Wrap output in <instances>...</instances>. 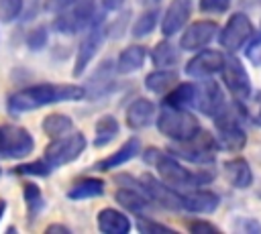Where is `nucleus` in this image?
Returning a JSON list of instances; mask_svg holds the SVG:
<instances>
[{
    "label": "nucleus",
    "instance_id": "1",
    "mask_svg": "<svg viewBox=\"0 0 261 234\" xmlns=\"http://www.w3.org/2000/svg\"><path fill=\"white\" fill-rule=\"evenodd\" d=\"M84 98H86L84 85L43 81V83H31L10 92L6 98V110L8 114L18 116V114L33 112V110L61 104V102H80Z\"/></svg>",
    "mask_w": 261,
    "mask_h": 234
},
{
    "label": "nucleus",
    "instance_id": "2",
    "mask_svg": "<svg viewBox=\"0 0 261 234\" xmlns=\"http://www.w3.org/2000/svg\"><path fill=\"white\" fill-rule=\"evenodd\" d=\"M143 161L147 165H153L157 169V175L173 189H192V187H204L216 179V173L212 169H188L179 163L177 157H173L169 151H161L155 147H149L143 151Z\"/></svg>",
    "mask_w": 261,
    "mask_h": 234
},
{
    "label": "nucleus",
    "instance_id": "3",
    "mask_svg": "<svg viewBox=\"0 0 261 234\" xmlns=\"http://www.w3.org/2000/svg\"><path fill=\"white\" fill-rule=\"evenodd\" d=\"M212 120H214V130H216L220 151L241 153L247 144L245 120H249L243 104L232 100V104H226V108L220 114H216Z\"/></svg>",
    "mask_w": 261,
    "mask_h": 234
},
{
    "label": "nucleus",
    "instance_id": "4",
    "mask_svg": "<svg viewBox=\"0 0 261 234\" xmlns=\"http://www.w3.org/2000/svg\"><path fill=\"white\" fill-rule=\"evenodd\" d=\"M155 126L171 142L190 140L202 130L200 120L188 108H169V106H161L155 118Z\"/></svg>",
    "mask_w": 261,
    "mask_h": 234
},
{
    "label": "nucleus",
    "instance_id": "5",
    "mask_svg": "<svg viewBox=\"0 0 261 234\" xmlns=\"http://www.w3.org/2000/svg\"><path fill=\"white\" fill-rule=\"evenodd\" d=\"M173 157L188 161L192 165H200V167H210L216 163V153L220 151L218 138L216 134L208 132V130H200L194 138L184 140V142H171L167 149Z\"/></svg>",
    "mask_w": 261,
    "mask_h": 234
},
{
    "label": "nucleus",
    "instance_id": "6",
    "mask_svg": "<svg viewBox=\"0 0 261 234\" xmlns=\"http://www.w3.org/2000/svg\"><path fill=\"white\" fill-rule=\"evenodd\" d=\"M104 8L100 10V14L96 16V20L84 31L80 43H77V51H75V59H73V77H82L86 73V69L90 67V63L94 61V57L98 55V51L104 45L106 37V18H104Z\"/></svg>",
    "mask_w": 261,
    "mask_h": 234
},
{
    "label": "nucleus",
    "instance_id": "7",
    "mask_svg": "<svg viewBox=\"0 0 261 234\" xmlns=\"http://www.w3.org/2000/svg\"><path fill=\"white\" fill-rule=\"evenodd\" d=\"M98 14H100V10L94 0H77L67 10L55 14L51 28L59 35H77V33L86 31L96 20Z\"/></svg>",
    "mask_w": 261,
    "mask_h": 234
},
{
    "label": "nucleus",
    "instance_id": "8",
    "mask_svg": "<svg viewBox=\"0 0 261 234\" xmlns=\"http://www.w3.org/2000/svg\"><path fill=\"white\" fill-rule=\"evenodd\" d=\"M88 147V140H86V134L80 132V130H71L63 136H57V138H51V142L45 147L43 151V159L53 167H63V165H69L73 163L77 157H82V153L86 151Z\"/></svg>",
    "mask_w": 261,
    "mask_h": 234
},
{
    "label": "nucleus",
    "instance_id": "9",
    "mask_svg": "<svg viewBox=\"0 0 261 234\" xmlns=\"http://www.w3.org/2000/svg\"><path fill=\"white\" fill-rule=\"evenodd\" d=\"M220 75H222V83H224L226 92L230 94V98L234 102L247 104L253 98L255 92H253V83H251L249 71L243 65V61L237 57V53H226L224 67H222Z\"/></svg>",
    "mask_w": 261,
    "mask_h": 234
},
{
    "label": "nucleus",
    "instance_id": "10",
    "mask_svg": "<svg viewBox=\"0 0 261 234\" xmlns=\"http://www.w3.org/2000/svg\"><path fill=\"white\" fill-rule=\"evenodd\" d=\"M255 28L251 18L245 12H232L228 16V20L224 22V26L218 33V43L226 53H237L241 49L247 47V43L253 39Z\"/></svg>",
    "mask_w": 261,
    "mask_h": 234
},
{
    "label": "nucleus",
    "instance_id": "11",
    "mask_svg": "<svg viewBox=\"0 0 261 234\" xmlns=\"http://www.w3.org/2000/svg\"><path fill=\"white\" fill-rule=\"evenodd\" d=\"M118 71H116V61L112 59H104L96 69L94 73L86 79L84 87H86V98L88 100H100V98H106L110 94H114L118 90V79H116Z\"/></svg>",
    "mask_w": 261,
    "mask_h": 234
},
{
    "label": "nucleus",
    "instance_id": "12",
    "mask_svg": "<svg viewBox=\"0 0 261 234\" xmlns=\"http://www.w3.org/2000/svg\"><path fill=\"white\" fill-rule=\"evenodd\" d=\"M226 96L220 87L218 81L206 77V79H200L198 81V94H196V102H194V108L208 116V118H214L216 114H220L224 108H226Z\"/></svg>",
    "mask_w": 261,
    "mask_h": 234
},
{
    "label": "nucleus",
    "instance_id": "13",
    "mask_svg": "<svg viewBox=\"0 0 261 234\" xmlns=\"http://www.w3.org/2000/svg\"><path fill=\"white\" fill-rule=\"evenodd\" d=\"M224 59H226V53L218 51V49H200L196 51V55L186 63V73L194 79H206V77H212L216 73L222 71L224 67Z\"/></svg>",
    "mask_w": 261,
    "mask_h": 234
},
{
    "label": "nucleus",
    "instance_id": "14",
    "mask_svg": "<svg viewBox=\"0 0 261 234\" xmlns=\"http://www.w3.org/2000/svg\"><path fill=\"white\" fill-rule=\"evenodd\" d=\"M218 24L214 20H194L190 22L184 33H181V39H179V47L184 51H200L204 47H208L214 39H218Z\"/></svg>",
    "mask_w": 261,
    "mask_h": 234
},
{
    "label": "nucleus",
    "instance_id": "15",
    "mask_svg": "<svg viewBox=\"0 0 261 234\" xmlns=\"http://www.w3.org/2000/svg\"><path fill=\"white\" fill-rule=\"evenodd\" d=\"M141 183H143V189L147 191V195L157 206H161L165 210H171V212H179L181 210V193H179V189L169 187L161 177L145 173V175H141Z\"/></svg>",
    "mask_w": 261,
    "mask_h": 234
},
{
    "label": "nucleus",
    "instance_id": "16",
    "mask_svg": "<svg viewBox=\"0 0 261 234\" xmlns=\"http://www.w3.org/2000/svg\"><path fill=\"white\" fill-rule=\"evenodd\" d=\"M181 193V210L190 214H214L220 208V195L206 187L184 189Z\"/></svg>",
    "mask_w": 261,
    "mask_h": 234
},
{
    "label": "nucleus",
    "instance_id": "17",
    "mask_svg": "<svg viewBox=\"0 0 261 234\" xmlns=\"http://www.w3.org/2000/svg\"><path fill=\"white\" fill-rule=\"evenodd\" d=\"M6 128V149H4V159H24L33 153L35 149V138L33 134L18 124H4Z\"/></svg>",
    "mask_w": 261,
    "mask_h": 234
},
{
    "label": "nucleus",
    "instance_id": "18",
    "mask_svg": "<svg viewBox=\"0 0 261 234\" xmlns=\"http://www.w3.org/2000/svg\"><path fill=\"white\" fill-rule=\"evenodd\" d=\"M190 16H192V2L190 0H173L165 8V12L161 16V22H159L163 37L169 39V37L177 35L179 31H184L188 26Z\"/></svg>",
    "mask_w": 261,
    "mask_h": 234
},
{
    "label": "nucleus",
    "instance_id": "19",
    "mask_svg": "<svg viewBox=\"0 0 261 234\" xmlns=\"http://www.w3.org/2000/svg\"><path fill=\"white\" fill-rule=\"evenodd\" d=\"M157 118V108H155V102L149 100V98H135L128 102L126 110H124V120H126V126L130 130H143L147 126H151Z\"/></svg>",
    "mask_w": 261,
    "mask_h": 234
},
{
    "label": "nucleus",
    "instance_id": "20",
    "mask_svg": "<svg viewBox=\"0 0 261 234\" xmlns=\"http://www.w3.org/2000/svg\"><path fill=\"white\" fill-rule=\"evenodd\" d=\"M141 153H143L141 138H139V136H130V138H126L112 155L100 159L92 169H96V171H112V169H118V167L126 165L128 161H133V159L139 157Z\"/></svg>",
    "mask_w": 261,
    "mask_h": 234
},
{
    "label": "nucleus",
    "instance_id": "21",
    "mask_svg": "<svg viewBox=\"0 0 261 234\" xmlns=\"http://www.w3.org/2000/svg\"><path fill=\"white\" fill-rule=\"evenodd\" d=\"M222 171L226 181L234 189H249L253 185V169L245 157H232L222 163Z\"/></svg>",
    "mask_w": 261,
    "mask_h": 234
},
{
    "label": "nucleus",
    "instance_id": "22",
    "mask_svg": "<svg viewBox=\"0 0 261 234\" xmlns=\"http://www.w3.org/2000/svg\"><path fill=\"white\" fill-rule=\"evenodd\" d=\"M147 47L145 45H139V43H130L128 47H124L118 57H116V71L118 75H130L135 71H139L145 61H147Z\"/></svg>",
    "mask_w": 261,
    "mask_h": 234
},
{
    "label": "nucleus",
    "instance_id": "23",
    "mask_svg": "<svg viewBox=\"0 0 261 234\" xmlns=\"http://www.w3.org/2000/svg\"><path fill=\"white\" fill-rule=\"evenodd\" d=\"M96 226L102 234H126L133 224L124 212L116 208H104L96 216Z\"/></svg>",
    "mask_w": 261,
    "mask_h": 234
},
{
    "label": "nucleus",
    "instance_id": "24",
    "mask_svg": "<svg viewBox=\"0 0 261 234\" xmlns=\"http://www.w3.org/2000/svg\"><path fill=\"white\" fill-rule=\"evenodd\" d=\"M198 94V83L194 81H177L167 94H163L161 106L169 108H194Z\"/></svg>",
    "mask_w": 261,
    "mask_h": 234
},
{
    "label": "nucleus",
    "instance_id": "25",
    "mask_svg": "<svg viewBox=\"0 0 261 234\" xmlns=\"http://www.w3.org/2000/svg\"><path fill=\"white\" fill-rule=\"evenodd\" d=\"M177 81H179V73L175 71V67H157L155 71L145 75V87L159 96L167 94Z\"/></svg>",
    "mask_w": 261,
    "mask_h": 234
},
{
    "label": "nucleus",
    "instance_id": "26",
    "mask_svg": "<svg viewBox=\"0 0 261 234\" xmlns=\"http://www.w3.org/2000/svg\"><path fill=\"white\" fill-rule=\"evenodd\" d=\"M120 134V122L114 114H102L94 124V147L104 149Z\"/></svg>",
    "mask_w": 261,
    "mask_h": 234
},
{
    "label": "nucleus",
    "instance_id": "27",
    "mask_svg": "<svg viewBox=\"0 0 261 234\" xmlns=\"http://www.w3.org/2000/svg\"><path fill=\"white\" fill-rule=\"evenodd\" d=\"M106 183L98 177H84L80 181H75L69 189H67V197L73 201H82V199H92V197H100L104 195Z\"/></svg>",
    "mask_w": 261,
    "mask_h": 234
},
{
    "label": "nucleus",
    "instance_id": "28",
    "mask_svg": "<svg viewBox=\"0 0 261 234\" xmlns=\"http://www.w3.org/2000/svg\"><path fill=\"white\" fill-rule=\"evenodd\" d=\"M22 199H24V210H27V222L31 226L37 222V218L45 210V197H43L41 187L33 181H27L22 185Z\"/></svg>",
    "mask_w": 261,
    "mask_h": 234
},
{
    "label": "nucleus",
    "instance_id": "29",
    "mask_svg": "<svg viewBox=\"0 0 261 234\" xmlns=\"http://www.w3.org/2000/svg\"><path fill=\"white\" fill-rule=\"evenodd\" d=\"M179 49H181V47H175V45L165 37L163 41H159V43L151 49V53H149L151 63H153L155 67H175V65L179 63Z\"/></svg>",
    "mask_w": 261,
    "mask_h": 234
},
{
    "label": "nucleus",
    "instance_id": "30",
    "mask_svg": "<svg viewBox=\"0 0 261 234\" xmlns=\"http://www.w3.org/2000/svg\"><path fill=\"white\" fill-rule=\"evenodd\" d=\"M159 22H161V12H159V8H157V6L145 8V10L135 18V22L130 24V35H133V39H143V37L151 35Z\"/></svg>",
    "mask_w": 261,
    "mask_h": 234
},
{
    "label": "nucleus",
    "instance_id": "31",
    "mask_svg": "<svg viewBox=\"0 0 261 234\" xmlns=\"http://www.w3.org/2000/svg\"><path fill=\"white\" fill-rule=\"evenodd\" d=\"M41 128H43V132L49 138H57V136H63V134H67V132L73 130V120L67 114L53 112V114H49V116L43 118Z\"/></svg>",
    "mask_w": 261,
    "mask_h": 234
},
{
    "label": "nucleus",
    "instance_id": "32",
    "mask_svg": "<svg viewBox=\"0 0 261 234\" xmlns=\"http://www.w3.org/2000/svg\"><path fill=\"white\" fill-rule=\"evenodd\" d=\"M14 175H24V177H49L53 173V167L45 159H37L31 163H20L12 169Z\"/></svg>",
    "mask_w": 261,
    "mask_h": 234
},
{
    "label": "nucleus",
    "instance_id": "33",
    "mask_svg": "<svg viewBox=\"0 0 261 234\" xmlns=\"http://www.w3.org/2000/svg\"><path fill=\"white\" fill-rule=\"evenodd\" d=\"M130 10H118L116 18L106 22V37L112 41H118L124 37V33L130 28Z\"/></svg>",
    "mask_w": 261,
    "mask_h": 234
},
{
    "label": "nucleus",
    "instance_id": "34",
    "mask_svg": "<svg viewBox=\"0 0 261 234\" xmlns=\"http://www.w3.org/2000/svg\"><path fill=\"white\" fill-rule=\"evenodd\" d=\"M24 10V0H0V22L8 24L20 18Z\"/></svg>",
    "mask_w": 261,
    "mask_h": 234
},
{
    "label": "nucleus",
    "instance_id": "35",
    "mask_svg": "<svg viewBox=\"0 0 261 234\" xmlns=\"http://www.w3.org/2000/svg\"><path fill=\"white\" fill-rule=\"evenodd\" d=\"M24 43H27V47H29L31 51H43V49L47 47V43H49V31H47V26H43V24L33 26V28L27 33Z\"/></svg>",
    "mask_w": 261,
    "mask_h": 234
},
{
    "label": "nucleus",
    "instance_id": "36",
    "mask_svg": "<svg viewBox=\"0 0 261 234\" xmlns=\"http://www.w3.org/2000/svg\"><path fill=\"white\" fill-rule=\"evenodd\" d=\"M137 228L143 234H163V232L173 234L175 232L171 226L161 224V222H155L153 218H147V216H141V214H137Z\"/></svg>",
    "mask_w": 261,
    "mask_h": 234
},
{
    "label": "nucleus",
    "instance_id": "37",
    "mask_svg": "<svg viewBox=\"0 0 261 234\" xmlns=\"http://www.w3.org/2000/svg\"><path fill=\"white\" fill-rule=\"evenodd\" d=\"M232 0H198V8L200 12L206 14H224L230 8Z\"/></svg>",
    "mask_w": 261,
    "mask_h": 234
},
{
    "label": "nucleus",
    "instance_id": "38",
    "mask_svg": "<svg viewBox=\"0 0 261 234\" xmlns=\"http://www.w3.org/2000/svg\"><path fill=\"white\" fill-rule=\"evenodd\" d=\"M239 104H241V102H239ZM243 108H245V112H247L249 122H253L255 126H261V92H259V94H253V98H251L247 104H243Z\"/></svg>",
    "mask_w": 261,
    "mask_h": 234
},
{
    "label": "nucleus",
    "instance_id": "39",
    "mask_svg": "<svg viewBox=\"0 0 261 234\" xmlns=\"http://www.w3.org/2000/svg\"><path fill=\"white\" fill-rule=\"evenodd\" d=\"M245 55L253 67H261V35H253L245 47Z\"/></svg>",
    "mask_w": 261,
    "mask_h": 234
},
{
    "label": "nucleus",
    "instance_id": "40",
    "mask_svg": "<svg viewBox=\"0 0 261 234\" xmlns=\"http://www.w3.org/2000/svg\"><path fill=\"white\" fill-rule=\"evenodd\" d=\"M188 230L194 232V234H214V232H220V228L208 220H202V218H196V220H190L188 224Z\"/></svg>",
    "mask_w": 261,
    "mask_h": 234
},
{
    "label": "nucleus",
    "instance_id": "41",
    "mask_svg": "<svg viewBox=\"0 0 261 234\" xmlns=\"http://www.w3.org/2000/svg\"><path fill=\"white\" fill-rule=\"evenodd\" d=\"M77 0H45L43 2V8L47 10V12H53V14H57V12H63V10H67L69 6H73Z\"/></svg>",
    "mask_w": 261,
    "mask_h": 234
},
{
    "label": "nucleus",
    "instance_id": "42",
    "mask_svg": "<svg viewBox=\"0 0 261 234\" xmlns=\"http://www.w3.org/2000/svg\"><path fill=\"white\" fill-rule=\"evenodd\" d=\"M234 228L243 230V232H249V234L261 232V224L257 220H253V218H239V220H234Z\"/></svg>",
    "mask_w": 261,
    "mask_h": 234
},
{
    "label": "nucleus",
    "instance_id": "43",
    "mask_svg": "<svg viewBox=\"0 0 261 234\" xmlns=\"http://www.w3.org/2000/svg\"><path fill=\"white\" fill-rule=\"evenodd\" d=\"M124 2L126 0H102V8L106 12H118V10H122Z\"/></svg>",
    "mask_w": 261,
    "mask_h": 234
},
{
    "label": "nucleus",
    "instance_id": "44",
    "mask_svg": "<svg viewBox=\"0 0 261 234\" xmlns=\"http://www.w3.org/2000/svg\"><path fill=\"white\" fill-rule=\"evenodd\" d=\"M53 232L69 234L71 230H69V226H65V224H49V226H47V234H53Z\"/></svg>",
    "mask_w": 261,
    "mask_h": 234
},
{
    "label": "nucleus",
    "instance_id": "45",
    "mask_svg": "<svg viewBox=\"0 0 261 234\" xmlns=\"http://www.w3.org/2000/svg\"><path fill=\"white\" fill-rule=\"evenodd\" d=\"M4 149H6V128L0 126V157L4 159Z\"/></svg>",
    "mask_w": 261,
    "mask_h": 234
},
{
    "label": "nucleus",
    "instance_id": "46",
    "mask_svg": "<svg viewBox=\"0 0 261 234\" xmlns=\"http://www.w3.org/2000/svg\"><path fill=\"white\" fill-rule=\"evenodd\" d=\"M141 6H145V8H149V6H157L161 0H137Z\"/></svg>",
    "mask_w": 261,
    "mask_h": 234
},
{
    "label": "nucleus",
    "instance_id": "47",
    "mask_svg": "<svg viewBox=\"0 0 261 234\" xmlns=\"http://www.w3.org/2000/svg\"><path fill=\"white\" fill-rule=\"evenodd\" d=\"M4 214H6V201H4V199H0V222H2Z\"/></svg>",
    "mask_w": 261,
    "mask_h": 234
},
{
    "label": "nucleus",
    "instance_id": "48",
    "mask_svg": "<svg viewBox=\"0 0 261 234\" xmlns=\"http://www.w3.org/2000/svg\"><path fill=\"white\" fill-rule=\"evenodd\" d=\"M0 175H2V169H0Z\"/></svg>",
    "mask_w": 261,
    "mask_h": 234
},
{
    "label": "nucleus",
    "instance_id": "49",
    "mask_svg": "<svg viewBox=\"0 0 261 234\" xmlns=\"http://www.w3.org/2000/svg\"><path fill=\"white\" fill-rule=\"evenodd\" d=\"M259 2H261V0H259Z\"/></svg>",
    "mask_w": 261,
    "mask_h": 234
}]
</instances>
